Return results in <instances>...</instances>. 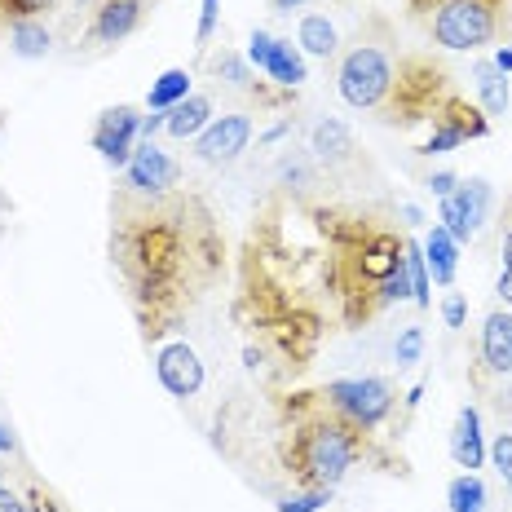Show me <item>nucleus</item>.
I'll return each instance as SVG.
<instances>
[{
  "instance_id": "nucleus-1",
  "label": "nucleus",
  "mask_w": 512,
  "mask_h": 512,
  "mask_svg": "<svg viewBox=\"0 0 512 512\" xmlns=\"http://www.w3.org/2000/svg\"><path fill=\"white\" fill-rule=\"evenodd\" d=\"M111 265L128 292L142 340L151 345L173 332L221 279L226 239L217 212L186 186L164 195L120 186L111 204Z\"/></svg>"
},
{
  "instance_id": "nucleus-2",
  "label": "nucleus",
  "mask_w": 512,
  "mask_h": 512,
  "mask_svg": "<svg viewBox=\"0 0 512 512\" xmlns=\"http://www.w3.org/2000/svg\"><path fill=\"white\" fill-rule=\"evenodd\" d=\"M327 252H332V296L345 327H367L389 305L411 301L407 239L371 217L327 212Z\"/></svg>"
},
{
  "instance_id": "nucleus-3",
  "label": "nucleus",
  "mask_w": 512,
  "mask_h": 512,
  "mask_svg": "<svg viewBox=\"0 0 512 512\" xmlns=\"http://www.w3.org/2000/svg\"><path fill=\"white\" fill-rule=\"evenodd\" d=\"M287 433H283V473L301 490H336L349 473L376 455V437L358 433L336 411L323 407L318 393H296L287 402Z\"/></svg>"
},
{
  "instance_id": "nucleus-4",
  "label": "nucleus",
  "mask_w": 512,
  "mask_h": 512,
  "mask_svg": "<svg viewBox=\"0 0 512 512\" xmlns=\"http://www.w3.org/2000/svg\"><path fill=\"white\" fill-rule=\"evenodd\" d=\"M411 18L433 45L451 53H477L508 36L512 0H407Z\"/></svg>"
},
{
  "instance_id": "nucleus-5",
  "label": "nucleus",
  "mask_w": 512,
  "mask_h": 512,
  "mask_svg": "<svg viewBox=\"0 0 512 512\" xmlns=\"http://www.w3.org/2000/svg\"><path fill=\"white\" fill-rule=\"evenodd\" d=\"M398 67H402V49L380 23L376 31H358V40L340 53L336 67V89L345 106L354 111H384L393 84H398Z\"/></svg>"
},
{
  "instance_id": "nucleus-6",
  "label": "nucleus",
  "mask_w": 512,
  "mask_h": 512,
  "mask_svg": "<svg viewBox=\"0 0 512 512\" xmlns=\"http://www.w3.org/2000/svg\"><path fill=\"white\" fill-rule=\"evenodd\" d=\"M451 84H446V71L437 67L433 58L424 53H402V67H398V84H393L389 102H384V120L411 128V124H433V115L442 111V102L451 98Z\"/></svg>"
},
{
  "instance_id": "nucleus-7",
  "label": "nucleus",
  "mask_w": 512,
  "mask_h": 512,
  "mask_svg": "<svg viewBox=\"0 0 512 512\" xmlns=\"http://www.w3.org/2000/svg\"><path fill=\"white\" fill-rule=\"evenodd\" d=\"M327 411H336L345 424H354L358 433L380 437V429L398 411V389L384 376H354V380H332L318 389Z\"/></svg>"
},
{
  "instance_id": "nucleus-8",
  "label": "nucleus",
  "mask_w": 512,
  "mask_h": 512,
  "mask_svg": "<svg viewBox=\"0 0 512 512\" xmlns=\"http://www.w3.org/2000/svg\"><path fill=\"white\" fill-rule=\"evenodd\" d=\"M490 204H495L490 181L486 177H468L446 199H437V226L451 230V239L464 248V243H473L477 234H482L486 217H490Z\"/></svg>"
},
{
  "instance_id": "nucleus-9",
  "label": "nucleus",
  "mask_w": 512,
  "mask_h": 512,
  "mask_svg": "<svg viewBox=\"0 0 512 512\" xmlns=\"http://www.w3.org/2000/svg\"><path fill=\"white\" fill-rule=\"evenodd\" d=\"M477 137H490V115L468 98H460V93H451L442 102V111L433 115V128L420 142V155H446L464 142H477Z\"/></svg>"
},
{
  "instance_id": "nucleus-10",
  "label": "nucleus",
  "mask_w": 512,
  "mask_h": 512,
  "mask_svg": "<svg viewBox=\"0 0 512 512\" xmlns=\"http://www.w3.org/2000/svg\"><path fill=\"white\" fill-rule=\"evenodd\" d=\"M155 376H159V384H164L168 398L190 402V398L204 393L208 371H204V358L195 354V345H186V340H168V345H159V354H155Z\"/></svg>"
},
{
  "instance_id": "nucleus-11",
  "label": "nucleus",
  "mask_w": 512,
  "mask_h": 512,
  "mask_svg": "<svg viewBox=\"0 0 512 512\" xmlns=\"http://www.w3.org/2000/svg\"><path fill=\"white\" fill-rule=\"evenodd\" d=\"M137 142H142V111L128 102L102 111L98 124H93V151H98L111 168H120V173H124V164H128V155H133Z\"/></svg>"
},
{
  "instance_id": "nucleus-12",
  "label": "nucleus",
  "mask_w": 512,
  "mask_h": 512,
  "mask_svg": "<svg viewBox=\"0 0 512 512\" xmlns=\"http://www.w3.org/2000/svg\"><path fill=\"white\" fill-rule=\"evenodd\" d=\"M124 186L142 190V195H164V190L181 186V164L164 151L159 142H137L124 164Z\"/></svg>"
},
{
  "instance_id": "nucleus-13",
  "label": "nucleus",
  "mask_w": 512,
  "mask_h": 512,
  "mask_svg": "<svg viewBox=\"0 0 512 512\" xmlns=\"http://www.w3.org/2000/svg\"><path fill=\"white\" fill-rule=\"evenodd\" d=\"M248 142H252V115H243V111L212 115V124L195 137V155L212 168H226L248 151Z\"/></svg>"
},
{
  "instance_id": "nucleus-14",
  "label": "nucleus",
  "mask_w": 512,
  "mask_h": 512,
  "mask_svg": "<svg viewBox=\"0 0 512 512\" xmlns=\"http://www.w3.org/2000/svg\"><path fill=\"white\" fill-rule=\"evenodd\" d=\"M142 18H146V0H98L89 40L93 45H120L142 27Z\"/></svg>"
},
{
  "instance_id": "nucleus-15",
  "label": "nucleus",
  "mask_w": 512,
  "mask_h": 512,
  "mask_svg": "<svg viewBox=\"0 0 512 512\" xmlns=\"http://www.w3.org/2000/svg\"><path fill=\"white\" fill-rule=\"evenodd\" d=\"M451 460L464 468V473H477L486 464V437H482V411L473 402H464L460 415H455L451 429Z\"/></svg>"
},
{
  "instance_id": "nucleus-16",
  "label": "nucleus",
  "mask_w": 512,
  "mask_h": 512,
  "mask_svg": "<svg viewBox=\"0 0 512 512\" xmlns=\"http://www.w3.org/2000/svg\"><path fill=\"white\" fill-rule=\"evenodd\" d=\"M482 367L490 376H512V309H490L482 323Z\"/></svg>"
},
{
  "instance_id": "nucleus-17",
  "label": "nucleus",
  "mask_w": 512,
  "mask_h": 512,
  "mask_svg": "<svg viewBox=\"0 0 512 512\" xmlns=\"http://www.w3.org/2000/svg\"><path fill=\"white\" fill-rule=\"evenodd\" d=\"M261 76L270 80L274 89H301V84L309 80V71H305V53L296 49L292 40H279V36H274L270 58H265Z\"/></svg>"
},
{
  "instance_id": "nucleus-18",
  "label": "nucleus",
  "mask_w": 512,
  "mask_h": 512,
  "mask_svg": "<svg viewBox=\"0 0 512 512\" xmlns=\"http://www.w3.org/2000/svg\"><path fill=\"white\" fill-rule=\"evenodd\" d=\"M208 124H212V98H204V93H190L186 102H177L173 111H168L164 133L173 137V142H195Z\"/></svg>"
},
{
  "instance_id": "nucleus-19",
  "label": "nucleus",
  "mask_w": 512,
  "mask_h": 512,
  "mask_svg": "<svg viewBox=\"0 0 512 512\" xmlns=\"http://www.w3.org/2000/svg\"><path fill=\"white\" fill-rule=\"evenodd\" d=\"M424 265H429V279L451 287L455 283V270H460V243L451 239L446 226H433L429 239H424Z\"/></svg>"
},
{
  "instance_id": "nucleus-20",
  "label": "nucleus",
  "mask_w": 512,
  "mask_h": 512,
  "mask_svg": "<svg viewBox=\"0 0 512 512\" xmlns=\"http://www.w3.org/2000/svg\"><path fill=\"white\" fill-rule=\"evenodd\" d=\"M296 49H301L305 58H323V62L336 58L340 36H336L332 18H327V14H305L301 27H296Z\"/></svg>"
},
{
  "instance_id": "nucleus-21",
  "label": "nucleus",
  "mask_w": 512,
  "mask_h": 512,
  "mask_svg": "<svg viewBox=\"0 0 512 512\" xmlns=\"http://www.w3.org/2000/svg\"><path fill=\"white\" fill-rule=\"evenodd\" d=\"M9 40V53L23 62H36V58H49L53 49V31L45 27V18H27V23H14L5 31Z\"/></svg>"
},
{
  "instance_id": "nucleus-22",
  "label": "nucleus",
  "mask_w": 512,
  "mask_h": 512,
  "mask_svg": "<svg viewBox=\"0 0 512 512\" xmlns=\"http://www.w3.org/2000/svg\"><path fill=\"white\" fill-rule=\"evenodd\" d=\"M473 84H477V98H482V111L486 115H508V102H512L508 76L490 58H482L473 67Z\"/></svg>"
},
{
  "instance_id": "nucleus-23",
  "label": "nucleus",
  "mask_w": 512,
  "mask_h": 512,
  "mask_svg": "<svg viewBox=\"0 0 512 512\" xmlns=\"http://www.w3.org/2000/svg\"><path fill=\"white\" fill-rule=\"evenodd\" d=\"M190 93H195V76H190L186 67H168L164 76L151 84V93H146V111H173Z\"/></svg>"
},
{
  "instance_id": "nucleus-24",
  "label": "nucleus",
  "mask_w": 512,
  "mask_h": 512,
  "mask_svg": "<svg viewBox=\"0 0 512 512\" xmlns=\"http://www.w3.org/2000/svg\"><path fill=\"white\" fill-rule=\"evenodd\" d=\"M314 155L323 159V164H345V159L354 155V133L340 120L314 124Z\"/></svg>"
},
{
  "instance_id": "nucleus-25",
  "label": "nucleus",
  "mask_w": 512,
  "mask_h": 512,
  "mask_svg": "<svg viewBox=\"0 0 512 512\" xmlns=\"http://www.w3.org/2000/svg\"><path fill=\"white\" fill-rule=\"evenodd\" d=\"M486 482L477 473H460L451 477V486H446V504L451 512H486Z\"/></svg>"
},
{
  "instance_id": "nucleus-26",
  "label": "nucleus",
  "mask_w": 512,
  "mask_h": 512,
  "mask_svg": "<svg viewBox=\"0 0 512 512\" xmlns=\"http://www.w3.org/2000/svg\"><path fill=\"white\" fill-rule=\"evenodd\" d=\"M62 0H0V36H5L14 23H27V18H45L53 14Z\"/></svg>"
},
{
  "instance_id": "nucleus-27",
  "label": "nucleus",
  "mask_w": 512,
  "mask_h": 512,
  "mask_svg": "<svg viewBox=\"0 0 512 512\" xmlns=\"http://www.w3.org/2000/svg\"><path fill=\"white\" fill-rule=\"evenodd\" d=\"M407 274H411V301L420 309H429L433 279H429V265H424V243H415V239H407Z\"/></svg>"
},
{
  "instance_id": "nucleus-28",
  "label": "nucleus",
  "mask_w": 512,
  "mask_h": 512,
  "mask_svg": "<svg viewBox=\"0 0 512 512\" xmlns=\"http://www.w3.org/2000/svg\"><path fill=\"white\" fill-rule=\"evenodd\" d=\"M212 71H217V80H226L230 89H243V93H256V80L252 84V71H248V58H239V53H221L217 62H212Z\"/></svg>"
},
{
  "instance_id": "nucleus-29",
  "label": "nucleus",
  "mask_w": 512,
  "mask_h": 512,
  "mask_svg": "<svg viewBox=\"0 0 512 512\" xmlns=\"http://www.w3.org/2000/svg\"><path fill=\"white\" fill-rule=\"evenodd\" d=\"M486 460L499 473L504 490L512 495V433H495V437H490V442H486Z\"/></svg>"
},
{
  "instance_id": "nucleus-30",
  "label": "nucleus",
  "mask_w": 512,
  "mask_h": 512,
  "mask_svg": "<svg viewBox=\"0 0 512 512\" xmlns=\"http://www.w3.org/2000/svg\"><path fill=\"white\" fill-rule=\"evenodd\" d=\"M424 354V327H402V336L393 340V362L398 367H415Z\"/></svg>"
},
{
  "instance_id": "nucleus-31",
  "label": "nucleus",
  "mask_w": 512,
  "mask_h": 512,
  "mask_svg": "<svg viewBox=\"0 0 512 512\" xmlns=\"http://www.w3.org/2000/svg\"><path fill=\"white\" fill-rule=\"evenodd\" d=\"M327 504H332V490H296L279 499V512H323Z\"/></svg>"
},
{
  "instance_id": "nucleus-32",
  "label": "nucleus",
  "mask_w": 512,
  "mask_h": 512,
  "mask_svg": "<svg viewBox=\"0 0 512 512\" xmlns=\"http://www.w3.org/2000/svg\"><path fill=\"white\" fill-rule=\"evenodd\" d=\"M217 23H221V0H199V27H195V45L199 49L217 36Z\"/></svg>"
},
{
  "instance_id": "nucleus-33",
  "label": "nucleus",
  "mask_w": 512,
  "mask_h": 512,
  "mask_svg": "<svg viewBox=\"0 0 512 512\" xmlns=\"http://www.w3.org/2000/svg\"><path fill=\"white\" fill-rule=\"evenodd\" d=\"M442 323L451 327V332H460V327L468 323V301H464V292H446V296H442Z\"/></svg>"
},
{
  "instance_id": "nucleus-34",
  "label": "nucleus",
  "mask_w": 512,
  "mask_h": 512,
  "mask_svg": "<svg viewBox=\"0 0 512 512\" xmlns=\"http://www.w3.org/2000/svg\"><path fill=\"white\" fill-rule=\"evenodd\" d=\"M270 45H274V36H270V31H261V27H256L252 36H248V49H243V58H248V67L261 71V67H265V58H270Z\"/></svg>"
},
{
  "instance_id": "nucleus-35",
  "label": "nucleus",
  "mask_w": 512,
  "mask_h": 512,
  "mask_svg": "<svg viewBox=\"0 0 512 512\" xmlns=\"http://www.w3.org/2000/svg\"><path fill=\"white\" fill-rule=\"evenodd\" d=\"M424 186H429V190H433V195H437V199H446V195H451V190H455V186H460V177H455V173H433L429 181H424Z\"/></svg>"
},
{
  "instance_id": "nucleus-36",
  "label": "nucleus",
  "mask_w": 512,
  "mask_h": 512,
  "mask_svg": "<svg viewBox=\"0 0 512 512\" xmlns=\"http://www.w3.org/2000/svg\"><path fill=\"white\" fill-rule=\"evenodd\" d=\"M0 512H27V504L18 499V490H9L5 482H0Z\"/></svg>"
},
{
  "instance_id": "nucleus-37",
  "label": "nucleus",
  "mask_w": 512,
  "mask_h": 512,
  "mask_svg": "<svg viewBox=\"0 0 512 512\" xmlns=\"http://www.w3.org/2000/svg\"><path fill=\"white\" fill-rule=\"evenodd\" d=\"M495 292H499V301H504L512 309V270H499V279H495Z\"/></svg>"
},
{
  "instance_id": "nucleus-38",
  "label": "nucleus",
  "mask_w": 512,
  "mask_h": 512,
  "mask_svg": "<svg viewBox=\"0 0 512 512\" xmlns=\"http://www.w3.org/2000/svg\"><path fill=\"white\" fill-rule=\"evenodd\" d=\"M490 62H495V67L504 71V76H512V45H499V49H495V58H490Z\"/></svg>"
},
{
  "instance_id": "nucleus-39",
  "label": "nucleus",
  "mask_w": 512,
  "mask_h": 512,
  "mask_svg": "<svg viewBox=\"0 0 512 512\" xmlns=\"http://www.w3.org/2000/svg\"><path fill=\"white\" fill-rule=\"evenodd\" d=\"M14 451H18L14 429H9V424H0V455H14Z\"/></svg>"
},
{
  "instance_id": "nucleus-40",
  "label": "nucleus",
  "mask_w": 512,
  "mask_h": 512,
  "mask_svg": "<svg viewBox=\"0 0 512 512\" xmlns=\"http://www.w3.org/2000/svg\"><path fill=\"white\" fill-rule=\"evenodd\" d=\"M287 128H292V120H283V124H274V128H265V137H261V142H265V146H270V142H279V137L287 133Z\"/></svg>"
},
{
  "instance_id": "nucleus-41",
  "label": "nucleus",
  "mask_w": 512,
  "mask_h": 512,
  "mask_svg": "<svg viewBox=\"0 0 512 512\" xmlns=\"http://www.w3.org/2000/svg\"><path fill=\"white\" fill-rule=\"evenodd\" d=\"M270 5H274V14H292V9H301L305 0H270Z\"/></svg>"
},
{
  "instance_id": "nucleus-42",
  "label": "nucleus",
  "mask_w": 512,
  "mask_h": 512,
  "mask_svg": "<svg viewBox=\"0 0 512 512\" xmlns=\"http://www.w3.org/2000/svg\"><path fill=\"white\" fill-rule=\"evenodd\" d=\"M402 217H407V221H411V226H420V221H424V212H420V208H415V204H402Z\"/></svg>"
},
{
  "instance_id": "nucleus-43",
  "label": "nucleus",
  "mask_w": 512,
  "mask_h": 512,
  "mask_svg": "<svg viewBox=\"0 0 512 512\" xmlns=\"http://www.w3.org/2000/svg\"><path fill=\"white\" fill-rule=\"evenodd\" d=\"M0 208H9V204H5V195H0Z\"/></svg>"
}]
</instances>
